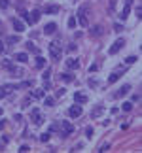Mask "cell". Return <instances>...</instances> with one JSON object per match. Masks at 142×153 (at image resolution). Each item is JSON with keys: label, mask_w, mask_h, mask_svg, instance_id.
<instances>
[{"label": "cell", "mask_w": 142, "mask_h": 153, "mask_svg": "<svg viewBox=\"0 0 142 153\" xmlns=\"http://www.w3.org/2000/svg\"><path fill=\"white\" fill-rule=\"evenodd\" d=\"M49 53H51V59L53 61H59L61 59V45L57 42H51L49 44Z\"/></svg>", "instance_id": "6da1fadb"}, {"label": "cell", "mask_w": 142, "mask_h": 153, "mask_svg": "<svg viewBox=\"0 0 142 153\" xmlns=\"http://www.w3.org/2000/svg\"><path fill=\"white\" fill-rule=\"evenodd\" d=\"M30 119H32L34 125H42V123H44V115L40 113V110H38V108H34L30 112Z\"/></svg>", "instance_id": "7a4b0ae2"}, {"label": "cell", "mask_w": 142, "mask_h": 153, "mask_svg": "<svg viewBox=\"0 0 142 153\" xmlns=\"http://www.w3.org/2000/svg\"><path fill=\"white\" fill-rule=\"evenodd\" d=\"M123 45H125V40H123V38H119V40H116L114 44H112V47L108 49V53H110V55H116L118 51H121V47H123Z\"/></svg>", "instance_id": "3957f363"}, {"label": "cell", "mask_w": 142, "mask_h": 153, "mask_svg": "<svg viewBox=\"0 0 142 153\" xmlns=\"http://www.w3.org/2000/svg\"><path fill=\"white\" fill-rule=\"evenodd\" d=\"M123 74H125V66H119L116 72H112V74H110V78H108V83H116V81H118L119 78L123 76Z\"/></svg>", "instance_id": "277c9868"}, {"label": "cell", "mask_w": 142, "mask_h": 153, "mask_svg": "<svg viewBox=\"0 0 142 153\" xmlns=\"http://www.w3.org/2000/svg\"><path fill=\"white\" fill-rule=\"evenodd\" d=\"M61 129H63V131H61V136H63V138H66L68 134H72V132H74V127L70 125L68 121H63V123H61Z\"/></svg>", "instance_id": "5b68a950"}, {"label": "cell", "mask_w": 142, "mask_h": 153, "mask_svg": "<svg viewBox=\"0 0 142 153\" xmlns=\"http://www.w3.org/2000/svg\"><path fill=\"white\" fill-rule=\"evenodd\" d=\"M76 21H80V25H82V27H87V13H85V8H80L78 19H76Z\"/></svg>", "instance_id": "8992f818"}, {"label": "cell", "mask_w": 142, "mask_h": 153, "mask_svg": "<svg viewBox=\"0 0 142 153\" xmlns=\"http://www.w3.org/2000/svg\"><path fill=\"white\" fill-rule=\"evenodd\" d=\"M11 25H14V28H15L17 32H23V30H25V23L21 21V19H17V17L11 19Z\"/></svg>", "instance_id": "52a82bcc"}, {"label": "cell", "mask_w": 142, "mask_h": 153, "mask_svg": "<svg viewBox=\"0 0 142 153\" xmlns=\"http://www.w3.org/2000/svg\"><path fill=\"white\" fill-rule=\"evenodd\" d=\"M68 115H70V117H80V115H82V108H80V104H74V106H70Z\"/></svg>", "instance_id": "ba28073f"}, {"label": "cell", "mask_w": 142, "mask_h": 153, "mask_svg": "<svg viewBox=\"0 0 142 153\" xmlns=\"http://www.w3.org/2000/svg\"><path fill=\"white\" fill-rule=\"evenodd\" d=\"M131 6H133V0H125V8L121 11V19H127L129 13H131Z\"/></svg>", "instance_id": "9c48e42d"}, {"label": "cell", "mask_w": 142, "mask_h": 153, "mask_svg": "<svg viewBox=\"0 0 142 153\" xmlns=\"http://www.w3.org/2000/svg\"><path fill=\"white\" fill-rule=\"evenodd\" d=\"M74 100H76V104H85L87 102V95H83L82 91H78V93H74Z\"/></svg>", "instance_id": "30bf717a"}, {"label": "cell", "mask_w": 142, "mask_h": 153, "mask_svg": "<svg viewBox=\"0 0 142 153\" xmlns=\"http://www.w3.org/2000/svg\"><path fill=\"white\" fill-rule=\"evenodd\" d=\"M14 89H15V85H2V87H0V100L4 98L9 91H14Z\"/></svg>", "instance_id": "8fae6325"}, {"label": "cell", "mask_w": 142, "mask_h": 153, "mask_svg": "<svg viewBox=\"0 0 142 153\" xmlns=\"http://www.w3.org/2000/svg\"><path fill=\"white\" fill-rule=\"evenodd\" d=\"M129 91H131V85H123V87H121V89L118 91V93H116V98H123V96L127 95Z\"/></svg>", "instance_id": "7c38bea8"}, {"label": "cell", "mask_w": 142, "mask_h": 153, "mask_svg": "<svg viewBox=\"0 0 142 153\" xmlns=\"http://www.w3.org/2000/svg\"><path fill=\"white\" fill-rule=\"evenodd\" d=\"M101 34H102V27H101V25H93V27H91V36L99 38Z\"/></svg>", "instance_id": "4fadbf2b"}, {"label": "cell", "mask_w": 142, "mask_h": 153, "mask_svg": "<svg viewBox=\"0 0 142 153\" xmlns=\"http://www.w3.org/2000/svg\"><path fill=\"white\" fill-rule=\"evenodd\" d=\"M44 32H46V34H53V32H57V25H55V23H47L46 27H44Z\"/></svg>", "instance_id": "5bb4252c"}, {"label": "cell", "mask_w": 142, "mask_h": 153, "mask_svg": "<svg viewBox=\"0 0 142 153\" xmlns=\"http://www.w3.org/2000/svg\"><path fill=\"white\" fill-rule=\"evenodd\" d=\"M78 66H80V63L76 61V59H68V61H66V68H72V70H76Z\"/></svg>", "instance_id": "9a60e30c"}, {"label": "cell", "mask_w": 142, "mask_h": 153, "mask_svg": "<svg viewBox=\"0 0 142 153\" xmlns=\"http://www.w3.org/2000/svg\"><path fill=\"white\" fill-rule=\"evenodd\" d=\"M38 19H40V9H34V11L30 13V25H34Z\"/></svg>", "instance_id": "2e32d148"}, {"label": "cell", "mask_w": 142, "mask_h": 153, "mask_svg": "<svg viewBox=\"0 0 142 153\" xmlns=\"http://www.w3.org/2000/svg\"><path fill=\"white\" fill-rule=\"evenodd\" d=\"M25 47H27V51H30V53H40V51H38V47L32 44V42H27V44H25Z\"/></svg>", "instance_id": "e0dca14e"}, {"label": "cell", "mask_w": 142, "mask_h": 153, "mask_svg": "<svg viewBox=\"0 0 142 153\" xmlns=\"http://www.w3.org/2000/svg\"><path fill=\"white\" fill-rule=\"evenodd\" d=\"M9 74H11V76H15V78H19V76H23V70H21V68L11 66V68H9Z\"/></svg>", "instance_id": "ac0fdd59"}, {"label": "cell", "mask_w": 142, "mask_h": 153, "mask_svg": "<svg viewBox=\"0 0 142 153\" xmlns=\"http://www.w3.org/2000/svg\"><path fill=\"white\" fill-rule=\"evenodd\" d=\"M15 61H19V63H27L28 55L27 53H17V55H15Z\"/></svg>", "instance_id": "d6986e66"}, {"label": "cell", "mask_w": 142, "mask_h": 153, "mask_svg": "<svg viewBox=\"0 0 142 153\" xmlns=\"http://www.w3.org/2000/svg\"><path fill=\"white\" fill-rule=\"evenodd\" d=\"M32 96H34V98H44L46 93H44V89H36V91H32Z\"/></svg>", "instance_id": "ffe728a7"}, {"label": "cell", "mask_w": 142, "mask_h": 153, "mask_svg": "<svg viewBox=\"0 0 142 153\" xmlns=\"http://www.w3.org/2000/svg\"><path fill=\"white\" fill-rule=\"evenodd\" d=\"M44 66H46V59L38 55V59H36V68H44Z\"/></svg>", "instance_id": "44dd1931"}, {"label": "cell", "mask_w": 142, "mask_h": 153, "mask_svg": "<svg viewBox=\"0 0 142 153\" xmlns=\"http://www.w3.org/2000/svg\"><path fill=\"white\" fill-rule=\"evenodd\" d=\"M61 80H63L64 83H70V81H74V76H72V74H63Z\"/></svg>", "instance_id": "7402d4cb"}, {"label": "cell", "mask_w": 142, "mask_h": 153, "mask_svg": "<svg viewBox=\"0 0 142 153\" xmlns=\"http://www.w3.org/2000/svg\"><path fill=\"white\" fill-rule=\"evenodd\" d=\"M99 115H102V106H97V108L91 112V117H99Z\"/></svg>", "instance_id": "603a6c76"}, {"label": "cell", "mask_w": 142, "mask_h": 153, "mask_svg": "<svg viewBox=\"0 0 142 153\" xmlns=\"http://www.w3.org/2000/svg\"><path fill=\"white\" fill-rule=\"evenodd\" d=\"M19 15H21V17H23V19H25V21H27V23H28V25H30V15H28V13H27V11H25V9H19Z\"/></svg>", "instance_id": "cb8c5ba5"}, {"label": "cell", "mask_w": 142, "mask_h": 153, "mask_svg": "<svg viewBox=\"0 0 142 153\" xmlns=\"http://www.w3.org/2000/svg\"><path fill=\"white\" fill-rule=\"evenodd\" d=\"M59 11V6H47L46 8V13H57Z\"/></svg>", "instance_id": "d4e9b609"}, {"label": "cell", "mask_w": 142, "mask_h": 153, "mask_svg": "<svg viewBox=\"0 0 142 153\" xmlns=\"http://www.w3.org/2000/svg\"><path fill=\"white\" fill-rule=\"evenodd\" d=\"M121 110H123V112H131V110H133V104H131V102H123Z\"/></svg>", "instance_id": "484cf974"}, {"label": "cell", "mask_w": 142, "mask_h": 153, "mask_svg": "<svg viewBox=\"0 0 142 153\" xmlns=\"http://www.w3.org/2000/svg\"><path fill=\"white\" fill-rule=\"evenodd\" d=\"M76 23H78V21H76V17H70L68 19V28H74V27H76Z\"/></svg>", "instance_id": "4316f807"}, {"label": "cell", "mask_w": 142, "mask_h": 153, "mask_svg": "<svg viewBox=\"0 0 142 153\" xmlns=\"http://www.w3.org/2000/svg\"><path fill=\"white\" fill-rule=\"evenodd\" d=\"M17 42H19V36H9V38H8V44H11V45L17 44Z\"/></svg>", "instance_id": "83f0119b"}, {"label": "cell", "mask_w": 142, "mask_h": 153, "mask_svg": "<svg viewBox=\"0 0 142 153\" xmlns=\"http://www.w3.org/2000/svg\"><path fill=\"white\" fill-rule=\"evenodd\" d=\"M135 61H137V57H135V55H131V57H127V59H125V64H133Z\"/></svg>", "instance_id": "f1b7e54d"}, {"label": "cell", "mask_w": 142, "mask_h": 153, "mask_svg": "<svg viewBox=\"0 0 142 153\" xmlns=\"http://www.w3.org/2000/svg\"><path fill=\"white\" fill-rule=\"evenodd\" d=\"M53 104H55V98L47 96V98H46V106H53Z\"/></svg>", "instance_id": "f546056e"}, {"label": "cell", "mask_w": 142, "mask_h": 153, "mask_svg": "<svg viewBox=\"0 0 142 153\" xmlns=\"http://www.w3.org/2000/svg\"><path fill=\"white\" fill-rule=\"evenodd\" d=\"M85 136H87V138H91V136H93V129H91V127H87V129H85Z\"/></svg>", "instance_id": "4dcf8cb0"}, {"label": "cell", "mask_w": 142, "mask_h": 153, "mask_svg": "<svg viewBox=\"0 0 142 153\" xmlns=\"http://www.w3.org/2000/svg\"><path fill=\"white\" fill-rule=\"evenodd\" d=\"M40 140L42 142H47V140H49V132H44V134L40 136Z\"/></svg>", "instance_id": "1f68e13d"}, {"label": "cell", "mask_w": 142, "mask_h": 153, "mask_svg": "<svg viewBox=\"0 0 142 153\" xmlns=\"http://www.w3.org/2000/svg\"><path fill=\"white\" fill-rule=\"evenodd\" d=\"M59 131V125H55V123H53V125L49 127V132H57Z\"/></svg>", "instance_id": "d6a6232c"}, {"label": "cell", "mask_w": 142, "mask_h": 153, "mask_svg": "<svg viewBox=\"0 0 142 153\" xmlns=\"http://www.w3.org/2000/svg\"><path fill=\"white\" fill-rule=\"evenodd\" d=\"M114 30L121 32V30H123V25H119V23H118V25H114Z\"/></svg>", "instance_id": "836d02e7"}, {"label": "cell", "mask_w": 142, "mask_h": 153, "mask_svg": "<svg viewBox=\"0 0 142 153\" xmlns=\"http://www.w3.org/2000/svg\"><path fill=\"white\" fill-rule=\"evenodd\" d=\"M108 149H110V146L104 144V146H101V148H99V151H108Z\"/></svg>", "instance_id": "e575fe53"}, {"label": "cell", "mask_w": 142, "mask_h": 153, "mask_svg": "<svg viewBox=\"0 0 142 153\" xmlns=\"http://www.w3.org/2000/svg\"><path fill=\"white\" fill-rule=\"evenodd\" d=\"M99 70V64H91V68H89V72H97Z\"/></svg>", "instance_id": "d590c367"}, {"label": "cell", "mask_w": 142, "mask_h": 153, "mask_svg": "<svg viewBox=\"0 0 142 153\" xmlns=\"http://www.w3.org/2000/svg\"><path fill=\"white\" fill-rule=\"evenodd\" d=\"M28 149H30L28 146H21V148H19V151H21V153H25V151H28Z\"/></svg>", "instance_id": "8d00e7d4"}, {"label": "cell", "mask_w": 142, "mask_h": 153, "mask_svg": "<svg viewBox=\"0 0 142 153\" xmlns=\"http://www.w3.org/2000/svg\"><path fill=\"white\" fill-rule=\"evenodd\" d=\"M49 76H51V72H49V70H46V72H44V80H49Z\"/></svg>", "instance_id": "74e56055"}, {"label": "cell", "mask_w": 142, "mask_h": 153, "mask_svg": "<svg viewBox=\"0 0 142 153\" xmlns=\"http://www.w3.org/2000/svg\"><path fill=\"white\" fill-rule=\"evenodd\" d=\"M28 104H30V98H23V108H25V106H28Z\"/></svg>", "instance_id": "f35d334b"}, {"label": "cell", "mask_w": 142, "mask_h": 153, "mask_svg": "<svg viewBox=\"0 0 142 153\" xmlns=\"http://www.w3.org/2000/svg\"><path fill=\"white\" fill-rule=\"evenodd\" d=\"M76 49H78V47H76L74 44H70V45H68V51H76Z\"/></svg>", "instance_id": "ab89813d"}, {"label": "cell", "mask_w": 142, "mask_h": 153, "mask_svg": "<svg viewBox=\"0 0 142 153\" xmlns=\"http://www.w3.org/2000/svg\"><path fill=\"white\" fill-rule=\"evenodd\" d=\"M64 93H66V91H64V89H59V91H57V96H63Z\"/></svg>", "instance_id": "60d3db41"}, {"label": "cell", "mask_w": 142, "mask_h": 153, "mask_svg": "<svg viewBox=\"0 0 142 153\" xmlns=\"http://www.w3.org/2000/svg\"><path fill=\"white\" fill-rule=\"evenodd\" d=\"M4 127H6V121H4V119H0V131H2Z\"/></svg>", "instance_id": "b9f144b4"}, {"label": "cell", "mask_w": 142, "mask_h": 153, "mask_svg": "<svg viewBox=\"0 0 142 153\" xmlns=\"http://www.w3.org/2000/svg\"><path fill=\"white\" fill-rule=\"evenodd\" d=\"M0 53H4V44L0 42Z\"/></svg>", "instance_id": "7bdbcfd3"}, {"label": "cell", "mask_w": 142, "mask_h": 153, "mask_svg": "<svg viewBox=\"0 0 142 153\" xmlns=\"http://www.w3.org/2000/svg\"><path fill=\"white\" fill-rule=\"evenodd\" d=\"M2 149H4V142H2V140H0V151H2Z\"/></svg>", "instance_id": "ee69618b"}, {"label": "cell", "mask_w": 142, "mask_h": 153, "mask_svg": "<svg viewBox=\"0 0 142 153\" xmlns=\"http://www.w3.org/2000/svg\"><path fill=\"white\" fill-rule=\"evenodd\" d=\"M0 115H2V108H0Z\"/></svg>", "instance_id": "f6af8a7d"}, {"label": "cell", "mask_w": 142, "mask_h": 153, "mask_svg": "<svg viewBox=\"0 0 142 153\" xmlns=\"http://www.w3.org/2000/svg\"><path fill=\"white\" fill-rule=\"evenodd\" d=\"M72 2H78V0H72Z\"/></svg>", "instance_id": "bcb514c9"}]
</instances>
